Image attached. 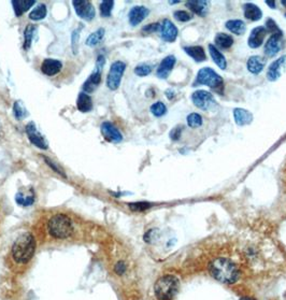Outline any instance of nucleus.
I'll return each mask as SVG.
<instances>
[{
  "mask_svg": "<svg viewBox=\"0 0 286 300\" xmlns=\"http://www.w3.org/2000/svg\"><path fill=\"white\" fill-rule=\"evenodd\" d=\"M210 272L214 279L222 283L232 284L239 278V270L230 259L217 258L210 265Z\"/></svg>",
  "mask_w": 286,
  "mask_h": 300,
  "instance_id": "nucleus-1",
  "label": "nucleus"
},
{
  "mask_svg": "<svg viewBox=\"0 0 286 300\" xmlns=\"http://www.w3.org/2000/svg\"><path fill=\"white\" fill-rule=\"evenodd\" d=\"M36 241L31 234H23L20 236L12 247V256L15 261L26 264L31 259L35 253Z\"/></svg>",
  "mask_w": 286,
  "mask_h": 300,
  "instance_id": "nucleus-2",
  "label": "nucleus"
},
{
  "mask_svg": "<svg viewBox=\"0 0 286 300\" xmlns=\"http://www.w3.org/2000/svg\"><path fill=\"white\" fill-rule=\"evenodd\" d=\"M49 233L55 239H67L73 233V225L69 217L65 214H56L48 223Z\"/></svg>",
  "mask_w": 286,
  "mask_h": 300,
  "instance_id": "nucleus-3",
  "label": "nucleus"
},
{
  "mask_svg": "<svg viewBox=\"0 0 286 300\" xmlns=\"http://www.w3.org/2000/svg\"><path fill=\"white\" fill-rule=\"evenodd\" d=\"M179 291V280L175 275H165L158 279L154 286L158 300H173Z\"/></svg>",
  "mask_w": 286,
  "mask_h": 300,
  "instance_id": "nucleus-4",
  "label": "nucleus"
},
{
  "mask_svg": "<svg viewBox=\"0 0 286 300\" xmlns=\"http://www.w3.org/2000/svg\"><path fill=\"white\" fill-rule=\"evenodd\" d=\"M197 83L207 85L212 88H216L223 84V79L220 74H217L213 69L204 67L198 71Z\"/></svg>",
  "mask_w": 286,
  "mask_h": 300,
  "instance_id": "nucleus-5",
  "label": "nucleus"
},
{
  "mask_svg": "<svg viewBox=\"0 0 286 300\" xmlns=\"http://www.w3.org/2000/svg\"><path fill=\"white\" fill-rule=\"evenodd\" d=\"M126 65L123 62L113 63L107 77V86L111 90H116L120 87L122 77L125 72Z\"/></svg>",
  "mask_w": 286,
  "mask_h": 300,
  "instance_id": "nucleus-6",
  "label": "nucleus"
},
{
  "mask_svg": "<svg viewBox=\"0 0 286 300\" xmlns=\"http://www.w3.org/2000/svg\"><path fill=\"white\" fill-rule=\"evenodd\" d=\"M192 100L197 108L208 111L210 110L214 105H215V100L214 97L211 93L207 90H197L192 96Z\"/></svg>",
  "mask_w": 286,
  "mask_h": 300,
  "instance_id": "nucleus-7",
  "label": "nucleus"
},
{
  "mask_svg": "<svg viewBox=\"0 0 286 300\" xmlns=\"http://www.w3.org/2000/svg\"><path fill=\"white\" fill-rule=\"evenodd\" d=\"M75 13L79 17L85 21H90L95 17V8L89 2H81V0H77L72 3Z\"/></svg>",
  "mask_w": 286,
  "mask_h": 300,
  "instance_id": "nucleus-8",
  "label": "nucleus"
},
{
  "mask_svg": "<svg viewBox=\"0 0 286 300\" xmlns=\"http://www.w3.org/2000/svg\"><path fill=\"white\" fill-rule=\"evenodd\" d=\"M26 134L28 136V139L30 140V142L33 145H36L37 147L42 148V149H47L48 148V142L45 141L43 136L39 133L36 125L33 124L32 122L27 124V126H26Z\"/></svg>",
  "mask_w": 286,
  "mask_h": 300,
  "instance_id": "nucleus-9",
  "label": "nucleus"
},
{
  "mask_svg": "<svg viewBox=\"0 0 286 300\" xmlns=\"http://www.w3.org/2000/svg\"><path fill=\"white\" fill-rule=\"evenodd\" d=\"M282 45H283L282 32L271 34L270 38L268 39V41H267V43L265 45V53H266V55L269 56V57L277 55L281 51Z\"/></svg>",
  "mask_w": 286,
  "mask_h": 300,
  "instance_id": "nucleus-10",
  "label": "nucleus"
},
{
  "mask_svg": "<svg viewBox=\"0 0 286 300\" xmlns=\"http://www.w3.org/2000/svg\"><path fill=\"white\" fill-rule=\"evenodd\" d=\"M161 36L162 39L166 42H174L178 37V28L175 26V24L169 20H164L161 24Z\"/></svg>",
  "mask_w": 286,
  "mask_h": 300,
  "instance_id": "nucleus-11",
  "label": "nucleus"
},
{
  "mask_svg": "<svg viewBox=\"0 0 286 300\" xmlns=\"http://www.w3.org/2000/svg\"><path fill=\"white\" fill-rule=\"evenodd\" d=\"M101 133L106 139L110 142H121L123 140V136L121 132L114 126L112 123L105 122L101 125Z\"/></svg>",
  "mask_w": 286,
  "mask_h": 300,
  "instance_id": "nucleus-12",
  "label": "nucleus"
},
{
  "mask_svg": "<svg viewBox=\"0 0 286 300\" xmlns=\"http://www.w3.org/2000/svg\"><path fill=\"white\" fill-rule=\"evenodd\" d=\"M267 34V30L265 27L258 26L252 30L249 37V47L252 49H257L264 42V39Z\"/></svg>",
  "mask_w": 286,
  "mask_h": 300,
  "instance_id": "nucleus-13",
  "label": "nucleus"
},
{
  "mask_svg": "<svg viewBox=\"0 0 286 300\" xmlns=\"http://www.w3.org/2000/svg\"><path fill=\"white\" fill-rule=\"evenodd\" d=\"M148 13H150V11H148V9L143 7V6L134 7L128 14L129 23L132 26L139 25L141 22H143L145 20V17L148 15Z\"/></svg>",
  "mask_w": 286,
  "mask_h": 300,
  "instance_id": "nucleus-14",
  "label": "nucleus"
},
{
  "mask_svg": "<svg viewBox=\"0 0 286 300\" xmlns=\"http://www.w3.org/2000/svg\"><path fill=\"white\" fill-rule=\"evenodd\" d=\"M63 68V64L60 61H56L53 59H47L44 60V62L41 65V71L49 77L56 76L57 73H60Z\"/></svg>",
  "mask_w": 286,
  "mask_h": 300,
  "instance_id": "nucleus-15",
  "label": "nucleus"
},
{
  "mask_svg": "<svg viewBox=\"0 0 286 300\" xmlns=\"http://www.w3.org/2000/svg\"><path fill=\"white\" fill-rule=\"evenodd\" d=\"M285 59H286L285 56H282V57H280L279 60L274 61L270 65V67L268 69V72H267V78L269 81H277L281 77L283 67L285 65Z\"/></svg>",
  "mask_w": 286,
  "mask_h": 300,
  "instance_id": "nucleus-16",
  "label": "nucleus"
},
{
  "mask_svg": "<svg viewBox=\"0 0 286 300\" xmlns=\"http://www.w3.org/2000/svg\"><path fill=\"white\" fill-rule=\"evenodd\" d=\"M176 65V57L175 56H167L163 60V62L159 65L157 69V76L161 79H166L170 71Z\"/></svg>",
  "mask_w": 286,
  "mask_h": 300,
  "instance_id": "nucleus-17",
  "label": "nucleus"
},
{
  "mask_svg": "<svg viewBox=\"0 0 286 300\" xmlns=\"http://www.w3.org/2000/svg\"><path fill=\"white\" fill-rule=\"evenodd\" d=\"M266 61L260 56H252L247 61V70L253 73V74H258L262 71V69L265 68Z\"/></svg>",
  "mask_w": 286,
  "mask_h": 300,
  "instance_id": "nucleus-18",
  "label": "nucleus"
},
{
  "mask_svg": "<svg viewBox=\"0 0 286 300\" xmlns=\"http://www.w3.org/2000/svg\"><path fill=\"white\" fill-rule=\"evenodd\" d=\"M100 83H101V71L96 70L86 80V82L83 84V89L85 90V93H93V91L96 90V88L99 86Z\"/></svg>",
  "mask_w": 286,
  "mask_h": 300,
  "instance_id": "nucleus-19",
  "label": "nucleus"
},
{
  "mask_svg": "<svg viewBox=\"0 0 286 300\" xmlns=\"http://www.w3.org/2000/svg\"><path fill=\"white\" fill-rule=\"evenodd\" d=\"M187 8L200 16H204L208 12L209 3L204 2V0H192V2L186 3Z\"/></svg>",
  "mask_w": 286,
  "mask_h": 300,
  "instance_id": "nucleus-20",
  "label": "nucleus"
},
{
  "mask_svg": "<svg viewBox=\"0 0 286 300\" xmlns=\"http://www.w3.org/2000/svg\"><path fill=\"white\" fill-rule=\"evenodd\" d=\"M234 118H235V122L239 126L247 125L253 121V115H252L250 111L245 109H240V108H237L234 110Z\"/></svg>",
  "mask_w": 286,
  "mask_h": 300,
  "instance_id": "nucleus-21",
  "label": "nucleus"
},
{
  "mask_svg": "<svg viewBox=\"0 0 286 300\" xmlns=\"http://www.w3.org/2000/svg\"><path fill=\"white\" fill-rule=\"evenodd\" d=\"M15 201L23 207H28L31 205L33 202H35V193L31 189L23 192L20 191L16 196H15Z\"/></svg>",
  "mask_w": 286,
  "mask_h": 300,
  "instance_id": "nucleus-22",
  "label": "nucleus"
},
{
  "mask_svg": "<svg viewBox=\"0 0 286 300\" xmlns=\"http://www.w3.org/2000/svg\"><path fill=\"white\" fill-rule=\"evenodd\" d=\"M36 4L33 0H16V2H12V6L14 9V13L16 16H21Z\"/></svg>",
  "mask_w": 286,
  "mask_h": 300,
  "instance_id": "nucleus-23",
  "label": "nucleus"
},
{
  "mask_svg": "<svg viewBox=\"0 0 286 300\" xmlns=\"http://www.w3.org/2000/svg\"><path fill=\"white\" fill-rule=\"evenodd\" d=\"M77 107L81 112H89L93 109V100L86 93H81L77 100Z\"/></svg>",
  "mask_w": 286,
  "mask_h": 300,
  "instance_id": "nucleus-24",
  "label": "nucleus"
},
{
  "mask_svg": "<svg viewBox=\"0 0 286 300\" xmlns=\"http://www.w3.org/2000/svg\"><path fill=\"white\" fill-rule=\"evenodd\" d=\"M209 52H210V55L212 57V60L213 62L219 66L222 70H224V69H226L227 67V62H226V59H225V56L217 50L216 47H214L213 44H209Z\"/></svg>",
  "mask_w": 286,
  "mask_h": 300,
  "instance_id": "nucleus-25",
  "label": "nucleus"
},
{
  "mask_svg": "<svg viewBox=\"0 0 286 300\" xmlns=\"http://www.w3.org/2000/svg\"><path fill=\"white\" fill-rule=\"evenodd\" d=\"M226 28L232 31L233 33L238 34H243L246 30V25L243 21H240V20H231L226 23Z\"/></svg>",
  "mask_w": 286,
  "mask_h": 300,
  "instance_id": "nucleus-26",
  "label": "nucleus"
},
{
  "mask_svg": "<svg viewBox=\"0 0 286 300\" xmlns=\"http://www.w3.org/2000/svg\"><path fill=\"white\" fill-rule=\"evenodd\" d=\"M243 10H244V16L250 21H258L262 16L261 10L253 4H246Z\"/></svg>",
  "mask_w": 286,
  "mask_h": 300,
  "instance_id": "nucleus-27",
  "label": "nucleus"
},
{
  "mask_svg": "<svg viewBox=\"0 0 286 300\" xmlns=\"http://www.w3.org/2000/svg\"><path fill=\"white\" fill-rule=\"evenodd\" d=\"M184 51L186 52L187 55H189L192 59L197 63L204 62L205 57H207L205 56L204 50L201 47H198V45H195V47H186V48H184Z\"/></svg>",
  "mask_w": 286,
  "mask_h": 300,
  "instance_id": "nucleus-28",
  "label": "nucleus"
},
{
  "mask_svg": "<svg viewBox=\"0 0 286 300\" xmlns=\"http://www.w3.org/2000/svg\"><path fill=\"white\" fill-rule=\"evenodd\" d=\"M215 43L216 45L219 48L221 49H230L232 45L234 44V39L232 36H230V34H226L224 32H220V33H217L216 36H215Z\"/></svg>",
  "mask_w": 286,
  "mask_h": 300,
  "instance_id": "nucleus-29",
  "label": "nucleus"
},
{
  "mask_svg": "<svg viewBox=\"0 0 286 300\" xmlns=\"http://www.w3.org/2000/svg\"><path fill=\"white\" fill-rule=\"evenodd\" d=\"M104 37H105V29L100 28L96 30L95 32L90 33V36L86 40V44L88 45V47H96V45H98L101 42V40L104 39Z\"/></svg>",
  "mask_w": 286,
  "mask_h": 300,
  "instance_id": "nucleus-30",
  "label": "nucleus"
},
{
  "mask_svg": "<svg viewBox=\"0 0 286 300\" xmlns=\"http://www.w3.org/2000/svg\"><path fill=\"white\" fill-rule=\"evenodd\" d=\"M37 27L33 25H28L24 31V50H28L31 45L33 34H35Z\"/></svg>",
  "mask_w": 286,
  "mask_h": 300,
  "instance_id": "nucleus-31",
  "label": "nucleus"
},
{
  "mask_svg": "<svg viewBox=\"0 0 286 300\" xmlns=\"http://www.w3.org/2000/svg\"><path fill=\"white\" fill-rule=\"evenodd\" d=\"M45 16H47V7L44 5L38 6L37 8L33 9L29 14V18L32 21H40L43 20Z\"/></svg>",
  "mask_w": 286,
  "mask_h": 300,
  "instance_id": "nucleus-32",
  "label": "nucleus"
},
{
  "mask_svg": "<svg viewBox=\"0 0 286 300\" xmlns=\"http://www.w3.org/2000/svg\"><path fill=\"white\" fill-rule=\"evenodd\" d=\"M151 112L153 115H155V117L157 118H161L163 117V115L166 114L167 112V107L165 106V103L162 102V101H157L155 102L154 105H152L151 107Z\"/></svg>",
  "mask_w": 286,
  "mask_h": 300,
  "instance_id": "nucleus-33",
  "label": "nucleus"
},
{
  "mask_svg": "<svg viewBox=\"0 0 286 300\" xmlns=\"http://www.w3.org/2000/svg\"><path fill=\"white\" fill-rule=\"evenodd\" d=\"M187 125L192 128H197L202 125V118L198 113H190L187 117Z\"/></svg>",
  "mask_w": 286,
  "mask_h": 300,
  "instance_id": "nucleus-34",
  "label": "nucleus"
},
{
  "mask_svg": "<svg viewBox=\"0 0 286 300\" xmlns=\"http://www.w3.org/2000/svg\"><path fill=\"white\" fill-rule=\"evenodd\" d=\"M114 6V2H110V0H106L100 4V14L104 17H109L112 13V9Z\"/></svg>",
  "mask_w": 286,
  "mask_h": 300,
  "instance_id": "nucleus-35",
  "label": "nucleus"
},
{
  "mask_svg": "<svg viewBox=\"0 0 286 300\" xmlns=\"http://www.w3.org/2000/svg\"><path fill=\"white\" fill-rule=\"evenodd\" d=\"M152 71V67L150 65H146V64H142L137 66L135 68V73L139 77H145L148 76Z\"/></svg>",
  "mask_w": 286,
  "mask_h": 300,
  "instance_id": "nucleus-36",
  "label": "nucleus"
},
{
  "mask_svg": "<svg viewBox=\"0 0 286 300\" xmlns=\"http://www.w3.org/2000/svg\"><path fill=\"white\" fill-rule=\"evenodd\" d=\"M13 111H14V115L17 120H22L23 118H25L27 115L26 109L22 106V103L20 101H16L13 106Z\"/></svg>",
  "mask_w": 286,
  "mask_h": 300,
  "instance_id": "nucleus-37",
  "label": "nucleus"
},
{
  "mask_svg": "<svg viewBox=\"0 0 286 300\" xmlns=\"http://www.w3.org/2000/svg\"><path fill=\"white\" fill-rule=\"evenodd\" d=\"M128 205L132 211H137V212L144 211V210L148 209V208H151V203L143 202V201L142 202H132V203H129Z\"/></svg>",
  "mask_w": 286,
  "mask_h": 300,
  "instance_id": "nucleus-38",
  "label": "nucleus"
},
{
  "mask_svg": "<svg viewBox=\"0 0 286 300\" xmlns=\"http://www.w3.org/2000/svg\"><path fill=\"white\" fill-rule=\"evenodd\" d=\"M175 17L179 21V22H188L192 18V15L189 13H187L186 11H183V10H179L176 11L175 12Z\"/></svg>",
  "mask_w": 286,
  "mask_h": 300,
  "instance_id": "nucleus-39",
  "label": "nucleus"
},
{
  "mask_svg": "<svg viewBox=\"0 0 286 300\" xmlns=\"http://www.w3.org/2000/svg\"><path fill=\"white\" fill-rule=\"evenodd\" d=\"M266 27H267L266 30L269 31V32H271L272 34H273V33L281 32L280 29H279V27H278V25L276 24V22H274V21L271 20V18L267 20V22H266Z\"/></svg>",
  "mask_w": 286,
  "mask_h": 300,
  "instance_id": "nucleus-40",
  "label": "nucleus"
},
{
  "mask_svg": "<svg viewBox=\"0 0 286 300\" xmlns=\"http://www.w3.org/2000/svg\"><path fill=\"white\" fill-rule=\"evenodd\" d=\"M80 30H81V28H79V29L74 30L73 33H72V50H73V53H74V54L78 52L79 38H80Z\"/></svg>",
  "mask_w": 286,
  "mask_h": 300,
  "instance_id": "nucleus-41",
  "label": "nucleus"
},
{
  "mask_svg": "<svg viewBox=\"0 0 286 300\" xmlns=\"http://www.w3.org/2000/svg\"><path fill=\"white\" fill-rule=\"evenodd\" d=\"M44 159H45V161H47V164L55 171V172H57V174H60V175H62L63 177H66L65 176V174H64V171H63V169H61L60 167H57L55 164H54V161H52L51 159H49L48 157H44Z\"/></svg>",
  "mask_w": 286,
  "mask_h": 300,
  "instance_id": "nucleus-42",
  "label": "nucleus"
},
{
  "mask_svg": "<svg viewBox=\"0 0 286 300\" xmlns=\"http://www.w3.org/2000/svg\"><path fill=\"white\" fill-rule=\"evenodd\" d=\"M126 264L124 261H119L117 265H116V267H114V271H116L117 274L119 275H122L126 272Z\"/></svg>",
  "mask_w": 286,
  "mask_h": 300,
  "instance_id": "nucleus-43",
  "label": "nucleus"
},
{
  "mask_svg": "<svg viewBox=\"0 0 286 300\" xmlns=\"http://www.w3.org/2000/svg\"><path fill=\"white\" fill-rule=\"evenodd\" d=\"M181 134H182V128L181 127H177V128H175L174 130H171L170 138L173 140H179L180 137H181Z\"/></svg>",
  "mask_w": 286,
  "mask_h": 300,
  "instance_id": "nucleus-44",
  "label": "nucleus"
},
{
  "mask_svg": "<svg viewBox=\"0 0 286 300\" xmlns=\"http://www.w3.org/2000/svg\"><path fill=\"white\" fill-rule=\"evenodd\" d=\"M159 28H161V25L157 24V23H154V24H150V25H147L143 28V31L145 32H154V31H157Z\"/></svg>",
  "mask_w": 286,
  "mask_h": 300,
  "instance_id": "nucleus-45",
  "label": "nucleus"
},
{
  "mask_svg": "<svg viewBox=\"0 0 286 300\" xmlns=\"http://www.w3.org/2000/svg\"><path fill=\"white\" fill-rule=\"evenodd\" d=\"M266 5L271 7L272 9H276V2H266Z\"/></svg>",
  "mask_w": 286,
  "mask_h": 300,
  "instance_id": "nucleus-46",
  "label": "nucleus"
},
{
  "mask_svg": "<svg viewBox=\"0 0 286 300\" xmlns=\"http://www.w3.org/2000/svg\"><path fill=\"white\" fill-rule=\"evenodd\" d=\"M241 300H254V299H251V298H242Z\"/></svg>",
  "mask_w": 286,
  "mask_h": 300,
  "instance_id": "nucleus-47",
  "label": "nucleus"
},
{
  "mask_svg": "<svg viewBox=\"0 0 286 300\" xmlns=\"http://www.w3.org/2000/svg\"><path fill=\"white\" fill-rule=\"evenodd\" d=\"M282 5L283 6H286V2H282Z\"/></svg>",
  "mask_w": 286,
  "mask_h": 300,
  "instance_id": "nucleus-48",
  "label": "nucleus"
},
{
  "mask_svg": "<svg viewBox=\"0 0 286 300\" xmlns=\"http://www.w3.org/2000/svg\"><path fill=\"white\" fill-rule=\"evenodd\" d=\"M285 17H286V14H285Z\"/></svg>",
  "mask_w": 286,
  "mask_h": 300,
  "instance_id": "nucleus-49",
  "label": "nucleus"
}]
</instances>
